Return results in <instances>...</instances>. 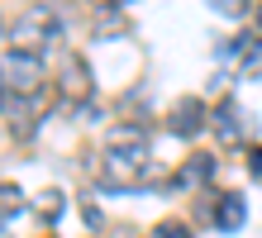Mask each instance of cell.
Wrapping results in <instances>:
<instances>
[{
    "label": "cell",
    "mask_w": 262,
    "mask_h": 238,
    "mask_svg": "<svg viewBox=\"0 0 262 238\" xmlns=\"http://www.w3.org/2000/svg\"><path fill=\"white\" fill-rule=\"evenodd\" d=\"M143 167H148V134L134 124L115 129L105 143V171H110V181H119L115 190H129V181L143 177Z\"/></svg>",
    "instance_id": "obj_1"
},
{
    "label": "cell",
    "mask_w": 262,
    "mask_h": 238,
    "mask_svg": "<svg viewBox=\"0 0 262 238\" xmlns=\"http://www.w3.org/2000/svg\"><path fill=\"white\" fill-rule=\"evenodd\" d=\"M57 38H62V24H57V14L48 5L24 10L19 24H14V34H10V43L19 48V53H34V57H43V48H53Z\"/></svg>",
    "instance_id": "obj_2"
},
{
    "label": "cell",
    "mask_w": 262,
    "mask_h": 238,
    "mask_svg": "<svg viewBox=\"0 0 262 238\" xmlns=\"http://www.w3.org/2000/svg\"><path fill=\"white\" fill-rule=\"evenodd\" d=\"M0 86L14 91V95H34V91L43 86V57L10 48V53L0 57Z\"/></svg>",
    "instance_id": "obj_3"
},
{
    "label": "cell",
    "mask_w": 262,
    "mask_h": 238,
    "mask_svg": "<svg viewBox=\"0 0 262 238\" xmlns=\"http://www.w3.org/2000/svg\"><path fill=\"white\" fill-rule=\"evenodd\" d=\"M205 124H210V110H205V100H195V95H186V100H177L167 110V129L177 138H195Z\"/></svg>",
    "instance_id": "obj_4"
},
{
    "label": "cell",
    "mask_w": 262,
    "mask_h": 238,
    "mask_svg": "<svg viewBox=\"0 0 262 238\" xmlns=\"http://www.w3.org/2000/svg\"><path fill=\"white\" fill-rule=\"evenodd\" d=\"M210 124H214V134H220V143H229V148H234V143H243V134H248L243 105H238V100H229V95L210 110Z\"/></svg>",
    "instance_id": "obj_5"
},
{
    "label": "cell",
    "mask_w": 262,
    "mask_h": 238,
    "mask_svg": "<svg viewBox=\"0 0 262 238\" xmlns=\"http://www.w3.org/2000/svg\"><path fill=\"white\" fill-rule=\"evenodd\" d=\"M248 224V200L238 196V190H224L220 200H214V229L220 233H238Z\"/></svg>",
    "instance_id": "obj_6"
},
{
    "label": "cell",
    "mask_w": 262,
    "mask_h": 238,
    "mask_svg": "<svg viewBox=\"0 0 262 238\" xmlns=\"http://www.w3.org/2000/svg\"><path fill=\"white\" fill-rule=\"evenodd\" d=\"M91 91H96V81H91V67H86V57H67V67H62V95L76 105H86L91 100Z\"/></svg>",
    "instance_id": "obj_7"
},
{
    "label": "cell",
    "mask_w": 262,
    "mask_h": 238,
    "mask_svg": "<svg viewBox=\"0 0 262 238\" xmlns=\"http://www.w3.org/2000/svg\"><path fill=\"white\" fill-rule=\"evenodd\" d=\"M210 177H214V157L210 153H191L186 162L177 167V190H195V186H210Z\"/></svg>",
    "instance_id": "obj_8"
},
{
    "label": "cell",
    "mask_w": 262,
    "mask_h": 238,
    "mask_svg": "<svg viewBox=\"0 0 262 238\" xmlns=\"http://www.w3.org/2000/svg\"><path fill=\"white\" fill-rule=\"evenodd\" d=\"M34 210L43 214V224H57V219H62V210H67V196L57 186H43L38 196H34Z\"/></svg>",
    "instance_id": "obj_9"
},
{
    "label": "cell",
    "mask_w": 262,
    "mask_h": 238,
    "mask_svg": "<svg viewBox=\"0 0 262 238\" xmlns=\"http://www.w3.org/2000/svg\"><path fill=\"white\" fill-rule=\"evenodd\" d=\"M29 210V196L14 181H0V224H5V219H19Z\"/></svg>",
    "instance_id": "obj_10"
},
{
    "label": "cell",
    "mask_w": 262,
    "mask_h": 238,
    "mask_svg": "<svg viewBox=\"0 0 262 238\" xmlns=\"http://www.w3.org/2000/svg\"><path fill=\"white\" fill-rule=\"evenodd\" d=\"M238 72H243V76H262V38H248V43H243Z\"/></svg>",
    "instance_id": "obj_11"
},
{
    "label": "cell",
    "mask_w": 262,
    "mask_h": 238,
    "mask_svg": "<svg viewBox=\"0 0 262 238\" xmlns=\"http://www.w3.org/2000/svg\"><path fill=\"white\" fill-rule=\"evenodd\" d=\"M152 238H195L186 219H158L152 224Z\"/></svg>",
    "instance_id": "obj_12"
},
{
    "label": "cell",
    "mask_w": 262,
    "mask_h": 238,
    "mask_svg": "<svg viewBox=\"0 0 262 238\" xmlns=\"http://www.w3.org/2000/svg\"><path fill=\"white\" fill-rule=\"evenodd\" d=\"M210 10H220V14H229V19H238V14L248 10V0H210Z\"/></svg>",
    "instance_id": "obj_13"
},
{
    "label": "cell",
    "mask_w": 262,
    "mask_h": 238,
    "mask_svg": "<svg viewBox=\"0 0 262 238\" xmlns=\"http://www.w3.org/2000/svg\"><path fill=\"white\" fill-rule=\"evenodd\" d=\"M248 171H253V181H262V148L248 153Z\"/></svg>",
    "instance_id": "obj_14"
},
{
    "label": "cell",
    "mask_w": 262,
    "mask_h": 238,
    "mask_svg": "<svg viewBox=\"0 0 262 238\" xmlns=\"http://www.w3.org/2000/svg\"><path fill=\"white\" fill-rule=\"evenodd\" d=\"M81 214H86V224H91V229H100V224H105V219H100V210H96V205H91V200L81 205Z\"/></svg>",
    "instance_id": "obj_15"
},
{
    "label": "cell",
    "mask_w": 262,
    "mask_h": 238,
    "mask_svg": "<svg viewBox=\"0 0 262 238\" xmlns=\"http://www.w3.org/2000/svg\"><path fill=\"white\" fill-rule=\"evenodd\" d=\"M96 5H129V0H96Z\"/></svg>",
    "instance_id": "obj_16"
},
{
    "label": "cell",
    "mask_w": 262,
    "mask_h": 238,
    "mask_svg": "<svg viewBox=\"0 0 262 238\" xmlns=\"http://www.w3.org/2000/svg\"><path fill=\"white\" fill-rule=\"evenodd\" d=\"M5 95H10V91H5V86H0V110H5Z\"/></svg>",
    "instance_id": "obj_17"
},
{
    "label": "cell",
    "mask_w": 262,
    "mask_h": 238,
    "mask_svg": "<svg viewBox=\"0 0 262 238\" xmlns=\"http://www.w3.org/2000/svg\"><path fill=\"white\" fill-rule=\"evenodd\" d=\"M0 238H10V229H0Z\"/></svg>",
    "instance_id": "obj_18"
},
{
    "label": "cell",
    "mask_w": 262,
    "mask_h": 238,
    "mask_svg": "<svg viewBox=\"0 0 262 238\" xmlns=\"http://www.w3.org/2000/svg\"><path fill=\"white\" fill-rule=\"evenodd\" d=\"M257 24H262V10H257Z\"/></svg>",
    "instance_id": "obj_19"
},
{
    "label": "cell",
    "mask_w": 262,
    "mask_h": 238,
    "mask_svg": "<svg viewBox=\"0 0 262 238\" xmlns=\"http://www.w3.org/2000/svg\"><path fill=\"white\" fill-rule=\"evenodd\" d=\"M0 29H5V24H0Z\"/></svg>",
    "instance_id": "obj_20"
}]
</instances>
